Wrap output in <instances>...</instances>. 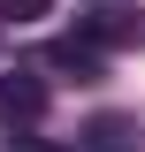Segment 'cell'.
<instances>
[{
  "label": "cell",
  "mask_w": 145,
  "mask_h": 152,
  "mask_svg": "<svg viewBox=\"0 0 145 152\" xmlns=\"http://www.w3.org/2000/svg\"><path fill=\"white\" fill-rule=\"evenodd\" d=\"M76 38H84L92 53H130V46H145V15L138 8H92L76 23Z\"/></svg>",
  "instance_id": "obj_1"
},
{
  "label": "cell",
  "mask_w": 145,
  "mask_h": 152,
  "mask_svg": "<svg viewBox=\"0 0 145 152\" xmlns=\"http://www.w3.org/2000/svg\"><path fill=\"white\" fill-rule=\"evenodd\" d=\"M46 76H31V69H8L0 76V122H8V129H23V122H38V114H46Z\"/></svg>",
  "instance_id": "obj_2"
},
{
  "label": "cell",
  "mask_w": 145,
  "mask_h": 152,
  "mask_svg": "<svg viewBox=\"0 0 145 152\" xmlns=\"http://www.w3.org/2000/svg\"><path fill=\"white\" fill-rule=\"evenodd\" d=\"M84 152H138V122L130 114H92L84 122Z\"/></svg>",
  "instance_id": "obj_3"
},
{
  "label": "cell",
  "mask_w": 145,
  "mask_h": 152,
  "mask_svg": "<svg viewBox=\"0 0 145 152\" xmlns=\"http://www.w3.org/2000/svg\"><path fill=\"white\" fill-rule=\"evenodd\" d=\"M38 61H46V69H69L76 84H99V53H92L84 38H54V46H46Z\"/></svg>",
  "instance_id": "obj_4"
},
{
  "label": "cell",
  "mask_w": 145,
  "mask_h": 152,
  "mask_svg": "<svg viewBox=\"0 0 145 152\" xmlns=\"http://www.w3.org/2000/svg\"><path fill=\"white\" fill-rule=\"evenodd\" d=\"M54 0H0V23H38Z\"/></svg>",
  "instance_id": "obj_5"
},
{
  "label": "cell",
  "mask_w": 145,
  "mask_h": 152,
  "mask_svg": "<svg viewBox=\"0 0 145 152\" xmlns=\"http://www.w3.org/2000/svg\"><path fill=\"white\" fill-rule=\"evenodd\" d=\"M0 152H61V145H46V137H8Z\"/></svg>",
  "instance_id": "obj_6"
}]
</instances>
